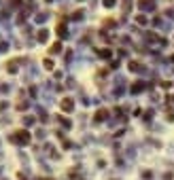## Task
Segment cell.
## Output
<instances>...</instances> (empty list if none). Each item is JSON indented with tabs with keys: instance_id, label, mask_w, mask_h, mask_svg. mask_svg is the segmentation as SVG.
Listing matches in <instances>:
<instances>
[{
	"instance_id": "5",
	"label": "cell",
	"mask_w": 174,
	"mask_h": 180,
	"mask_svg": "<svg viewBox=\"0 0 174 180\" xmlns=\"http://www.w3.org/2000/svg\"><path fill=\"white\" fill-rule=\"evenodd\" d=\"M140 89H142V85H134V87H132V91H134V93H138Z\"/></svg>"
},
{
	"instance_id": "1",
	"label": "cell",
	"mask_w": 174,
	"mask_h": 180,
	"mask_svg": "<svg viewBox=\"0 0 174 180\" xmlns=\"http://www.w3.org/2000/svg\"><path fill=\"white\" fill-rule=\"evenodd\" d=\"M17 133V136H13V140L15 142H19V144H30V131L28 129H19V131H15Z\"/></svg>"
},
{
	"instance_id": "3",
	"label": "cell",
	"mask_w": 174,
	"mask_h": 180,
	"mask_svg": "<svg viewBox=\"0 0 174 180\" xmlns=\"http://www.w3.org/2000/svg\"><path fill=\"white\" fill-rule=\"evenodd\" d=\"M106 114H108L106 108H100V110L96 112V121H104V119H106Z\"/></svg>"
},
{
	"instance_id": "4",
	"label": "cell",
	"mask_w": 174,
	"mask_h": 180,
	"mask_svg": "<svg viewBox=\"0 0 174 180\" xmlns=\"http://www.w3.org/2000/svg\"><path fill=\"white\" fill-rule=\"evenodd\" d=\"M60 49H62V44H60V42H55V44L51 47V53H60Z\"/></svg>"
},
{
	"instance_id": "6",
	"label": "cell",
	"mask_w": 174,
	"mask_h": 180,
	"mask_svg": "<svg viewBox=\"0 0 174 180\" xmlns=\"http://www.w3.org/2000/svg\"><path fill=\"white\" fill-rule=\"evenodd\" d=\"M45 68H47V70H51V68H53V64H51V59H47V61H45Z\"/></svg>"
},
{
	"instance_id": "2",
	"label": "cell",
	"mask_w": 174,
	"mask_h": 180,
	"mask_svg": "<svg viewBox=\"0 0 174 180\" xmlns=\"http://www.w3.org/2000/svg\"><path fill=\"white\" fill-rule=\"evenodd\" d=\"M72 108H75V102H72L70 97H64V100H62V110H66V112H70Z\"/></svg>"
}]
</instances>
